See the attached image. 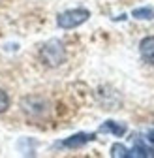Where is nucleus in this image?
<instances>
[{"label":"nucleus","mask_w":154,"mask_h":158,"mask_svg":"<svg viewBox=\"0 0 154 158\" xmlns=\"http://www.w3.org/2000/svg\"><path fill=\"white\" fill-rule=\"evenodd\" d=\"M42 60L47 66H60L66 60V49L60 40H49L40 51Z\"/></svg>","instance_id":"nucleus-1"},{"label":"nucleus","mask_w":154,"mask_h":158,"mask_svg":"<svg viewBox=\"0 0 154 158\" xmlns=\"http://www.w3.org/2000/svg\"><path fill=\"white\" fill-rule=\"evenodd\" d=\"M90 17V11L85 10V8H75V10H68V11H62L56 17V25L64 30H71V28H77L81 27L83 23L88 21Z\"/></svg>","instance_id":"nucleus-2"},{"label":"nucleus","mask_w":154,"mask_h":158,"mask_svg":"<svg viewBox=\"0 0 154 158\" xmlns=\"http://www.w3.org/2000/svg\"><path fill=\"white\" fill-rule=\"evenodd\" d=\"M139 55H141V58L147 64L154 66V36H147V38L141 40V44H139Z\"/></svg>","instance_id":"nucleus-3"},{"label":"nucleus","mask_w":154,"mask_h":158,"mask_svg":"<svg viewBox=\"0 0 154 158\" xmlns=\"http://www.w3.org/2000/svg\"><path fill=\"white\" fill-rule=\"evenodd\" d=\"M92 139H94V134H85V132H81V134H75V135L68 137V139H64L62 145L68 147V149H81V147H85L87 143H90Z\"/></svg>","instance_id":"nucleus-4"},{"label":"nucleus","mask_w":154,"mask_h":158,"mask_svg":"<svg viewBox=\"0 0 154 158\" xmlns=\"http://www.w3.org/2000/svg\"><path fill=\"white\" fill-rule=\"evenodd\" d=\"M126 124L124 123H117V121H105L102 126H100V132H109L113 135H117V137H122L126 134Z\"/></svg>","instance_id":"nucleus-5"},{"label":"nucleus","mask_w":154,"mask_h":158,"mask_svg":"<svg viewBox=\"0 0 154 158\" xmlns=\"http://www.w3.org/2000/svg\"><path fill=\"white\" fill-rule=\"evenodd\" d=\"M132 17L141 19V21H150V19H154V8H150V6L137 8V10L132 11Z\"/></svg>","instance_id":"nucleus-6"},{"label":"nucleus","mask_w":154,"mask_h":158,"mask_svg":"<svg viewBox=\"0 0 154 158\" xmlns=\"http://www.w3.org/2000/svg\"><path fill=\"white\" fill-rule=\"evenodd\" d=\"M128 156H154V151L148 149L147 145H143L141 141H137L132 151H128Z\"/></svg>","instance_id":"nucleus-7"},{"label":"nucleus","mask_w":154,"mask_h":158,"mask_svg":"<svg viewBox=\"0 0 154 158\" xmlns=\"http://www.w3.org/2000/svg\"><path fill=\"white\" fill-rule=\"evenodd\" d=\"M111 156H115V158H124V156H128V149L122 143H115L111 147Z\"/></svg>","instance_id":"nucleus-8"},{"label":"nucleus","mask_w":154,"mask_h":158,"mask_svg":"<svg viewBox=\"0 0 154 158\" xmlns=\"http://www.w3.org/2000/svg\"><path fill=\"white\" fill-rule=\"evenodd\" d=\"M8 109H10V96H8V92L0 89V113H6Z\"/></svg>","instance_id":"nucleus-9"},{"label":"nucleus","mask_w":154,"mask_h":158,"mask_svg":"<svg viewBox=\"0 0 154 158\" xmlns=\"http://www.w3.org/2000/svg\"><path fill=\"white\" fill-rule=\"evenodd\" d=\"M147 139H148V143H152V145H154V128L147 134Z\"/></svg>","instance_id":"nucleus-10"}]
</instances>
